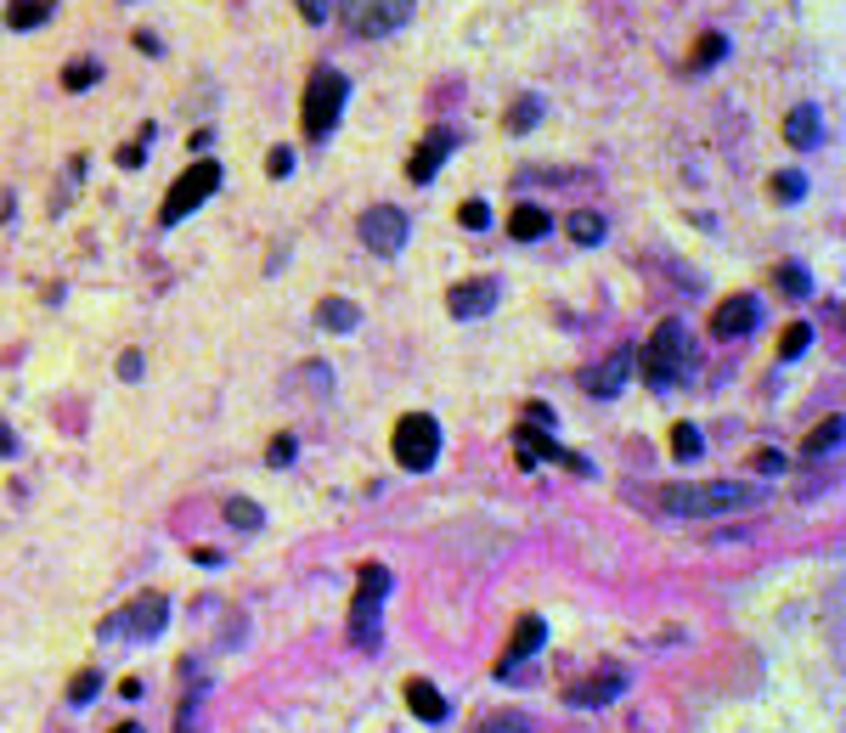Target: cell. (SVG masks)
I'll return each instance as SVG.
<instances>
[{"label": "cell", "mask_w": 846, "mask_h": 733, "mask_svg": "<svg viewBox=\"0 0 846 733\" xmlns=\"http://www.w3.org/2000/svg\"><path fill=\"white\" fill-rule=\"evenodd\" d=\"M774 198H779V204H801V198H807V180H801L796 169L774 175Z\"/></svg>", "instance_id": "29"}, {"label": "cell", "mask_w": 846, "mask_h": 733, "mask_svg": "<svg viewBox=\"0 0 846 733\" xmlns=\"http://www.w3.org/2000/svg\"><path fill=\"white\" fill-rule=\"evenodd\" d=\"M266 463H272V469H288V463H294V434H277V440H272Z\"/></svg>", "instance_id": "33"}, {"label": "cell", "mask_w": 846, "mask_h": 733, "mask_svg": "<svg viewBox=\"0 0 846 733\" xmlns=\"http://www.w3.org/2000/svg\"><path fill=\"white\" fill-rule=\"evenodd\" d=\"M164 620H169V598H164V593H141V598H130L119 615H108L97 632H102V637H158Z\"/></svg>", "instance_id": "8"}, {"label": "cell", "mask_w": 846, "mask_h": 733, "mask_svg": "<svg viewBox=\"0 0 846 733\" xmlns=\"http://www.w3.org/2000/svg\"><path fill=\"white\" fill-rule=\"evenodd\" d=\"M474 733H537L531 727V716H520V711H508V716H485Z\"/></svg>", "instance_id": "27"}, {"label": "cell", "mask_w": 846, "mask_h": 733, "mask_svg": "<svg viewBox=\"0 0 846 733\" xmlns=\"http://www.w3.org/2000/svg\"><path fill=\"white\" fill-rule=\"evenodd\" d=\"M779 289H785L790 300L813 294V283H807V265H779Z\"/></svg>", "instance_id": "30"}, {"label": "cell", "mask_w": 846, "mask_h": 733, "mask_svg": "<svg viewBox=\"0 0 846 733\" xmlns=\"http://www.w3.org/2000/svg\"><path fill=\"white\" fill-rule=\"evenodd\" d=\"M621 688H627V677H621V672H604V677H587V683H576L564 700H570V705H610Z\"/></svg>", "instance_id": "17"}, {"label": "cell", "mask_w": 846, "mask_h": 733, "mask_svg": "<svg viewBox=\"0 0 846 733\" xmlns=\"http://www.w3.org/2000/svg\"><path fill=\"white\" fill-rule=\"evenodd\" d=\"M542 637H548V626H542V615H520V626H514V637H508V655L496 661V672H508V666H520V661H531V655L542 649Z\"/></svg>", "instance_id": "15"}, {"label": "cell", "mask_w": 846, "mask_h": 733, "mask_svg": "<svg viewBox=\"0 0 846 733\" xmlns=\"http://www.w3.org/2000/svg\"><path fill=\"white\" fill-rule=\"evenodd\" d=\"M215 187H220V164H215V158H198L187 175H176V187H169V198H164L158 221H164V226L187 221V215H193V209H198V204H204Z\"/></svg>", "instance_id": "7"}, {"label": "cell", "mask_w": 846, "mask_h": 733, "mask_svg": "<svg viewBox=\"0 0 846 733\" xmlns=\"http://www.w3.org/2000/svg\"><path fill=\"white\" fill-rule=\"evenodd\" d=\"M604 232H610V226H604V215H592V209H576V215H570V237H576L581 248L604 243Z\"/></svg>", "instance_id": "22"}, {"label": "cell", "mask_w": 846, "mask_h": 733, "mask_svg": "<svg viewBox=\"0 0 846 733\" xmlns=\"http://www.w3.org/2000/svg\"><path fill=\"white\" fill-rule=\"evenodd\" d=\"M288 169H294V153H288V147H272V153H266V175H277V180H283Z\"/></svg>", "instance_id": "35"}, {"label": "cell", "mask_w": 846, "mask_h": 733, "mask_svg": "<svg viewBox=\"0 0 846 733\" xmlns=\"http://www.w3.org/2000/svg\"><path fill=\"white\" fill-rule=\"evenodd\" d=\"M181 733H198V727H193V716H181Z\"/></svg>", "instance_id": "43"}, {"label": "cell", "mask_w": 846, "mask_h": 733, "mask_svg": "<svg viewBox=\"0 0 846 733\" xmlns=\"http://www.w3.org/2000/svg\"><path fill=\"white\" fill-rule=\"evenodd\" d=\"M0 457H18V434L7 423H0Z\"/></svg>", "instance_id": "41"}, {"label": "cell", "mask_w": 846, "mask_h": 733, "mask_svg": "<svg viewBox=\"0 0 846 733\" xmlns=\"http://www.w3.org/2000/svg\"><path fill=\"white\" fill-rule=\"evenodd\" d=\"M514 440H520V451H525V457H520L525 469H531V463H542V457H553V463H564V469L587 475V463H581V457H576V451H564V446H553V440H548L537 423H520V429H514Z\"/></svg>", "instance_id": "13"}, {"label": "cell", "mask_w": 846, "mask_h": 733, "mask_svg": "<svg viewBox=\"0 0 846 733\" xmlns=\"http://www.w3.org/2000/svg\"><path fill=\"white\" fill-rule=\"evenodd\" d=\"M119 379H130V384L141 379V355H136V350H125V355H119Z\"/></svg>", "instance_id": "38"}, {"label": "cell", "mask_w": 846, "mask_h": 733, "mask_svg": "<svg viewBox=\"0 0 846 733\" xmlns=\"http://www.w3.org/2000/svg\"><path fill=\"white\" fill-rule=\"evenodd\" d=\"M97 688H102V677H97V672H79V677L68 683V700H73V705H85V700H97Z\"/></svg>", "instance_id": "31"}, {"label": "cell", "mask_w": 846, "mask_h": 733, "mask_svg": "<svg viewBox=\"0 0 846 733\" xmlns=\"http://www.w3.org/2000/svg\"><path fill=\"white\" fill-rule=\"evenodd\" d=\"M537 119H542V102H537V97H520V102H514V114H508V130H514V136H525Z\"/></svg>", "instance_id": "28"}, {"label": "cell", "mask_w": 846, "mask_h": 733, "mask_svg": "<svg viewBox=\"0 0 846 733\" xmlns=\"http://www.w3.org/2000/svg\"><path fill=\"white\" fill-rule=\"evenodd\" d=\"M46 18H51V0H12V7H7L12 29H40Z\"/></svg>", "instance_id": "21"}, {"label": "cell", "mask_w": 846, "mask_h": 733, "mask_svg": "<svg viewBox=\"0 0 846 733\" xmlns=\"http://www.w3.org/2000/svg\"><path fill=\"white\" fill-rule=\"evenodd\" d=\"M91 79H97V68H91V62H73V68H68V90H85Z\"/></svg>", "instance_id": "37"}, {"label": "cell", "mask_w": 846, "mask_h": 733, "mask_svg": "<svg viewBox=\"0 0 846 733\" xmlns=\"http://www.w3.org/2000/svg\"><path fill=\"white\" fill-rule=\"evenodd\" d=\"M632 361H638V350H632V344H621V350L599 366V373H587V379H581V390H587V395H621V390H627V379H632Z\"/></svg>", "instance_id": "14"}, {"label": "cell", "mask_w": 846, "mask_h": 733, "mask_svg": "<svg viewBox=\"0 0 846 733\" xmlns=\"http://www.w3.org/2000/svg\"><path fill=\"white\" fill-rule=\"evenodd\" d=\"M548 226H553V221H548V209H537V204H520L514 215H508V232H514L520 243H537Z\"/></svg>", "instance_id": "20"}, {"label": "cell", "mask_w": 846, "mask_h": 733, "mask_svg": "<svg viewBox=\"0 0 846 733\" xmlns=\"http://www.w3.org/2000/svg\"><path fill=\"white\" fill-rule=\"evenodd\" d=\"M458 221H463V226H469V232H485V226H491V209H485V204H480V198H469V204H463V215H458Z\"/></svg>", "instance_id": "34"}, {"label": "cell", "mask_w": 846, "mask_h": 733, "mask_svg": "<svg viewBox=\"0 0 846 733\" xmlns=\"http://www.w3.org/2000/svg\"><path fill=\"white\" fill-rule=\"evenodd\" d=\"M722 51H728V40H722L717 29H706V35L695 40V68H717V62H722Z\"/></svg>", "instance_id": "23"}, {"label": "cell", "mask_w": 846, "mask_h": 733, "mask_svg": "<svg viewBox=\"0 0 846 733\" xmlns=\"http://www.w3.org/2000/svg\"><path fill=\"white\" fill-rule=\"evenodd\" d=\"M345 97H351V79L322 62V68L311 74V85H305V108H299V125H305L311 141H327V136H333L338 114H345Z\"/></svg>", "instance_id": "3"}, {"label": "cell", "mask_w": 846, "mask_h": 733, "mask_svg": "<svg viewBox=\"0 0 846 733\" xmlns=\"http://www.w3.org/2000/svg\"><path fill=\"white\" fill-rule=\"evenodd\" d=\"M671 451L683 457V463H689V457H700V451H706L700 429H695V423H677V429H671Z\"/></svg>", "instance_id": "26"}, {"label": "cell", "mask_w": 846, "mask_h": 733, "mask_svg": "<svg viewBox=\"0 0 846 733\" xmlns=\"http://www.w3.org/2000/svg\"><path fill=\"white\" fill-rule=\"evenodd\" d=\"M643 384H655V390H671L677 379L695 366V344H689V333H683V322H660L655 333H649V344H643Z\"/></svg>", "instance_id": "2"}, {"label": "cell", "mask_w": 846, "mask_h": 733, "mask_svg": "<svg viewBox=\"0 0 846 733\" xmlns=\"http://www.w3.org/2000/svg\"><path fill=\"white\" fill-rule=\"evenodd\" d=\"M496 300H502V283H496V277H469V283H458V289L446 294V311H452L458 322H480V316L496 311Z\"/></svg>", "instance_id": "10"}, {"label": "cell", "mask_w": 846, "mask_h": 733, "mask_svg": "<svg viewBox=\"0 0 846 733\" xmlns=\"http://www.w3.org/2000/svg\"><path fill=\"white\" fill-rule=\"evenodd\" d=\"M406 705H412L417 722H446V694H441L435 683H423V677L406 683Z\"/></svg>", "instance_id": "16"}, {"label": "cell", "mask_w": 846, "mask_h": 733, "mask_svg": "<svg viewBox=\"0 0 846 733\" xmlns=\"http://www.w3.org/2000/svg\"><path fill=\"white\" fill-rule=\"evenodd\" d=\"M807 339H813V328H807V322H796V328L785 333V344H779V355H785V361H796V355L807 350Z\"/></svg>", "instance_id": "32"}, {"label": "cell", "mask_w": 846, "mask_h": 733, "mask_svg": "<svg viewBox=\"0 0 846 733\" xmlns=\"http://www.w3.org/2000/svg\"><path fill=\"white\" fill-rule=\"evenodd\" d=\"M390 451H395L401 469L423 475V469L441 457V423H435L430 412H406V418L395 423V434H390Z\"/></svg>", "instance_id": "5"}, {"label": "cell", "mask_w": 846, "mask_h": 733, "mask_svg": "<svg viewBox=\"0 0 846 733\" xmlns=\"http://www.w3.org/2000/svg\"><path fill=\"white\" fill-rule=\"evenodd\" d=\"M756 469H761V475H774V469H785V451H774V446H761V451H756Z\"/></svg>", "instance_id": "36"}, {"label": "cell", "mask_w": 846, "mask_h": 733, "mask_svg": "<svg viewBox=\"0 0 846 733\" xmlns=\"http://www.w3.org/2000/svg\"><path fill=\"white\" fill-rule=\"evenodd\" d=\"M756 322H761V305H756V294H728V300L711 311V333H717V339H745Z\"/></svg>", "instance_id": "12"}, {"label": "cell", "mask_w": 846, "mask_h": 733, "mask_svg": "<svg viewBox=\"0 0 846 733\" xmlns=\"http://www.w3.org/2000/svg\"><path fill=\"white\" fill-rule=\"evenodd\" d=\"M840 429H846L840 418H824V423H818V429H813V434L801 440V451H807V457H818V451H829V446L840 440Z\"/></svg>", "instance_id": "24"}, {"label": "cell", "mask_w": 846, "mask_h": 733, "mask_svg": "<svg viewBox=\"0 0 846 733\" xmlns=\"http://www.w3.org/2000/svg\"><path fill=\"white\" fill-rule=\"evenodd\" d=\"M406 232H412V221H406V209H395V204H373V209L362 215V243H367L373 254H401V248H406Z\"/></svg>", "instance_id": "9"}, {"label": "cell", "mask_w": 846, "mask_h": 733, "mask_svg": "<svg viewBox=\"0 0 846 733\" xmlns=\"http://www.w3.org/2000/svg\"><path fill=\"white\" fill-rule=\"evenodd\" d=\"M785 141H790V147H818V141H824V119H818V108H807V102H801V108H790V114H785Z\"/></svg>", "instance_id": "18"}, {"label": "cell", "mask_w": 846, "mask_h": 733, "mask_svg": "<svg viewBox=\"0 0 846 733\" xmlns=\"http://www.w3.org/2000/svg\"><path fill=\"white\" fill-rule=\"evenodd\" d=\"M525 412H531V423H537V429H553V412H548V407H542V401H531V407H525Z\"/></svg>", "instance_id": "40"}, {"label": "cell", "mask_w": 846, "mask_h": 733, "mask_svg": "<svg viewBox=\"0 0 846 733\" xmlns=\"http://www.w3.org/2000/svg\"><path fill=\"white\" fill-rule=\"evenodd\" d=\"M226 519H232L237 530H260V525H266V514L254 508L248 497H232V502H226Z\"/></svg>", "instance_id": "25"}, {"label": "cell", "mask_w": 846, "mask_h": 733, "mask_svg": "<svg viewBox=\"0 0 846 733\" xmlns=\"http://www.w3.org/2000/svg\"><path fill=\"white\" fill-rule=\"evenodd\" d=\"M114 733H147V727H141V722H119Z\"/></svg>", "instance_id": "42"}, {"label": "cell", "mask_w": 846, "mask_h": 733, "mask_svg": "<svg viewBox=\"0 0 846 733\" xmlns=\"http://www.w3.org/2000/svg\"><path fill=\"white\" fill-rule=\"evenodd\" d=\"M316 322L327 328V333H356V322H362V311H356V300H322L316 305Z\"/></svg>", "instance_id": "19"}, {"label": "cell", "mask_w": 846, "mask_h": 733, "mask_svg": "<svg viewBox=\"0 0 846 733\" xmlns=\"http://www.w3.org/2000/svg\"><path fill=\"white\" fill-rule=\"evenodd\" d=\"M761 486L750 480H706V486H666L660 508L666 514H734V508H756Z\"/></svg>", "instance_id": "1"}, {"label": "cell", "mask_w": 846, "mask_h": 733, "mask_svg": "<svg viewBox=\"0 0 846 733\" xmlns=\"http://www.w3.org/2000/svg\"><path fill=\"white\" fill-rule=\"evenodd\" d=\"M412 7H417V0H338V18H345L351 35L378 40V35H395L412 18Z\"/></svg>", "instance_id": "6"}, {"label": "cell", "mask_w": 846, "mask_h": 733, "mask_svg": "<svg viewBox=\"0 0 846 733\" xmlns=\"http://www.w3.org/2000/svg\"><path fill=\"white\" fill-rule=\"evenodd\" d=\"M458 153V130H446V125H435L430 136H423L417 141V153H412V164H406V175L417 180V187H423V180H435L441 175V164Z\"/></svg>", "instance_id": "11"}, {"label": "cell", "mask_w": 846, "mask_h": 733, "mask_svg": "<svg viewBox=\"0 0 846 733\" xmlns=\"http://www.w3.org/2000/svg\"><path fill=\"white\" fill-rule=\"evenodd\" d=\"M384 593H390V570H384V565H362V570H356V604H351V644H356V649H378Z\"/></svg>", "instance_id": "4"}, {"label": "cell", "mask_w": 846, "mask_h": 733, "mask_svg": "<svg viewBox=\"0 0 846 733\" xmlns=\"http://www.w3.org/2000/svg\"><path fill=\"white\" fill-rule=\"evenodd\" d=\"M299 12L305 23H327V0H299Z\"/></svg>", "instance_id": "39"}]
</instances>
